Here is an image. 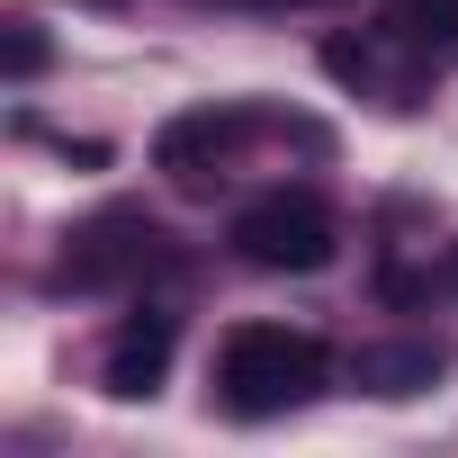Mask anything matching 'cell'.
Segmentation results:
<instances>
[{
	"label": "cell",
	"mask_w": 458,
	"mask_h": 458,
	"mask_svg": "<svg viewBox=\"0 0 458 458\" xmlns=\"http://www.w3.org/2000/svg\"><path fill=\"white\" fill-rule=\"evenodd\" d=\"M333 377V351L315 333H288V324H234L216 351V404L234 422H270V413H297L315 404Z\"/></svg>",
	"instance_id": "6da1fadb"
},
{
	"label": "cell",
	"mask_w": 458,
	"mask_h": 458,
	"mask_svg": "<svg viewBox=\"0 0 458 458\" xmlns=\"http://www.w3.org/2000/svg\"><path fill=\"white\" fill-rule=\"evenodd\" d=\"M234 252H243L252 270L306 279V270H324V261L342 252V225H333V207H324L315 189H270V198H252V207L234 216Z\"/></svg>",
	"instance_id": "7a4b0ae2"
},
{
	"label": "cell",
	"mask_w": 458,
	"mask_h": 458,
	"mask_svg": "<svg viewBox=\"0 0 458 458\" xmlns=\"http://www.w3.org/2000/svg\"><path fill=\"white\" fill-rule=\"evenodd\" d=\"M162 261H171L162 234H153L135 207H117V216H90L81 234L64 243V288H126V279H144Z\"/></svg>",
	"instance_id": "3957f363"
},
{
	"label": "cell",
	"mask_w": 458,
	"mask_h": 458,
	"mask_svg": "<svg viewBox=\"0 0 458 458\" xmlns=\"http://www.w3.org/2000/svg\"><path fill=\"white\" fill-rule=\"evenodd\" d=\"M252 135V108H180L153 135V171H171L180 189H207V171Z\"/></svg>",
	"instance_id": "277c9868"
},
{
	"label": "cell",
	"mask_w": 458,
	"mask_h": 458,
	"mask_svg": "<svg viewBox=\"0 0 458 458\" xmlns=\"http://www.w3.org/2000/svg\"><path fill=\"white\" fill-rule=\"evenodd\" d=\"M171 351H180V315H162V306H135L117 333H108V360H99V386L108 395H153L162 386V369H171Z\"/></svg>",
	"instance_id": "5b68a950"
},
{
	"label": "cell",
	"mask_w": 458,
	"mask_h": 458,
	"mask_svg": "<svg viewBox=\"0 0 458 458\" xmlns=\"http://www.w3.org/2000/svg\"><path fill=\"white\" fill-rule=\"evenodd\" d=\"M440 369H449V342H377L351 360V377L369 395H422V386H440Z\"/></svg>",
	"instance_id": "8992f818"
},
{
	"label": "cell",
	"mask_w": 458,
	"mask_h": 458,
	"mask_svg": "<svg viewBox=\"0 0 458 458\" xmlns=\"http://www.w3.org/2000/svg\"><path fill=\"white\" fill-rule=\"evenodd\" d=\"M386 28L404 46H422V55H458V0H395Z\"/></svg>",
	"instance_id": "52a82bcc"
},
{
	"label": "cell",
	"mask_w": 458,
	"mask_h": 458,
	"mask_svg": "<svg viewBox=\"0 0 458 458\" xmlns=\"http://www.w3.org/2000/svg\"><path fill=\"white\" fill-rule=\"evenodd\" d=\"M0 64H10V81H37V72L55 64V37H46L37 19H10V55H0Z\"/></svg>",
	"instance_id": "ba28073f"
},
{
	"label": "cell",
	"mask_w": 458,
	"mask_h": 458,
	"mask_svg": "<svg viewBox=\"0 0 458 458\" xmlns=\"http://www.w3.org/2000/svg\"><path fill=\"white\" fill-rule=\"evenodd\" d=\"M440 288H449V297H458V243H449V261H440Z\"/></svg>",
	"instance_id": "9c48e42d"
},
{
	"label": "cell",
	"mask_w": 458,
	"mask_h": 458,
	"mask_svg": "<svg viewBox=\"0 0 458 458\" xmlns=\"http://www.w3.org/2000/svg\"><path fill=\"white\" fill-rule=\"evenodd\" d=\"M252 10H288V0H252Z\"/></svg>",
	"instance_id": "30bf717a"
}]
</instances>
